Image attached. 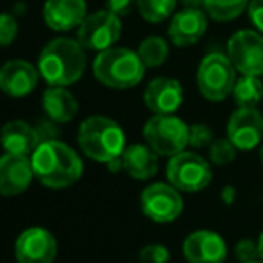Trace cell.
Returning a JSON list of instances; mask_svg holds the SVG:
<instances>
[{
	"label": "cell",
	"mask_w": 263,
	"mask_h": 263,
	"mask_svg": "<svg viewBox=\"0 0 263 263\" xmlns=\"http://www.w3.org/2000/svg\"><path fill=\"white\" fill-rule=\"evenodd\" d=\"M31 161L34 176L49 188H66L83 176L79 154L58 140H43L32 153Z\"/></svg>",
	"instance_id": "1"
},
{
	"label": "cell",
	"mask_w": 263,
	"mask_h": 263,
	"mask_svg": "<svg viewBox=\"0 0 263 263\" xmlns=\"http://www.w3.org/2000/svg\"><path fill=\"white\" fill-rule=\"evenodd\" d=\"M38 68L49 86H68L81 79L86 68V55L77 40L55 38L43 47Z\"/></svg>",
	"instance_id": "2"
},
{
	"label": "cell",
	"mask_w": 263,
	"mask_h": 263,
	"mask_svg": "<svg viewBox=\"0 0 263 263\" xmlns=\"http://www.w3.org/2000/svg\"><path fill=\"white\" fill-rule=\"evenodd\" d=\"M77 143L88 158L99 163H109L122 156L125 149V135L115 120L102 115L90 117L81 124Z\"/></svg>",
	"instance_id": "3"
},
{
	"label": "cell",
	"mask_w": 263,
	"mask_h": 263,
	"mask_svg": "<svg viewBox=\"0 0 263 263\" xmlns=\"http://www.w3.org/2000/svg\"><path fill=\"white\" fill-rule=\"evenodd\" d=\"M143 61L138 52H133L122 47H111L102 50L93 61V73L99 83L113 90L133 88L145 76Z\"/></svg>",
	"instance_id": "4"
},
{
	"label": "cell",
	"mask_w": 263,
	"mask_h": 263,
	"mask_svg": "<svg viewBox=\"0 0 263 263\" xmlns=\"http://www.w3.org/2000/svg\"><path fill=\"white\" fill-rule=\"evenodd\" d=\"M190 125L176 115H154L143 125V138L158 156L172 158L186 151Z\"/></svg>",
	"instance_id": "5"
},
{
	"label": "cell",
	"mask_w": 263,
	"mask_h": 263,
	"mask_svg": "<svg viewBox=\"0 0 263 263\" xmlns=\"http://www.w3.org/2000/svg\"><path fill=\"white\" fill-rule=\"evenodd\" d=\"M236 83V68L228 54L210 52L197 68V88L204 99L220 102L233 93Z\"/></svg>",
	"instance_id": "6"
},
{
	"label": "cell",
	"mask_w": 263,
	"mask_h": 263,
	"mask_svg": "<svg viewBox=\"0 0 263 263\" xmlns=\"http://www.w3.org/2000/svg\"><path fill=\"white\" fill-rule=\"evenodd\" d=\"M166 179L177 190L195 194V192H202L210 186L211 179H213V170H211L210 163L197 153L183 151L168 159Z\"/></svg>",
	"instance_id": "7"
},
{
	"label": "cell",
	"mask_w": 263,
	"mask_h": 263,
	"mask_svg": "<svg viewBox=\"0 0 263 263\" xmlns=\"http://www.w3.org/2000/svg\"><path fill=\"white\" fill-rule=\"evenodd\" d=\"M120 34V16L111 13L109 9L86 14L83 24L77 27V42L83 45V49L99 50V52L111 49L118 42Z\"/></svg>",
	"instance_id": "8"
},
{
	"label": "cell",
	"mask_w": 263,
	"mask_h": 263,
	"mask_svg": "<svg viewBox=\"0 0 263 263\" xmlns=\"http://www.w3.org/2000/svg\"><path fill=\"white\" fill-rule=\"evenodd\" d=\"M140 204H142L143 215L156 224L174 222L176 218H179L184 208L181 190H177L170 183H153L143 188Z\"/></svg>",
	"instance_id": "9"
},
{
	"label": "cell",
	"mask_w": 263,
	"mask_h": 263,
	"mask_svg": "<svg viewBox=\"0 0 263 263\" xmlns=\"http://www.w3.org/2000/svg\"><path fill=\"white\" fill-rule=\"evenodd\" d=\"M228 58L242 76H263V36L256 31H238L228 42Z\"/></svg>",
	"instance_id": "10"
},
{
	"label": "cell",
	"mask_w": 263,
	"mask_h": 263,
	"mask_svg": "<svg viewBox=\"0 0 263 263\" xmlns=\"http://www.w3.org/2000/svg\"><path fill=\"white\" fill-rule=\"evenodd\" d=\"M228 138L238 151H253L263 138V115L256 107H238L228 120Z\"/></svg>",
	"instance_id": "11"
},
{
	"label": "cell",
	"mask_w": 263,
	"mask_h": 263,
	"mask_svg": "<svg viewBox=\"0 0 263 263\" xmlns=\"http://www.w3.org/2000/svg\"><path fill=\"white\" fill-rule=\"evenodd\" d=\"M183 256L188 263H224L228 243L211 229H197L184 238Z\"/></svg>",
	"instance_id": "12"
},
{
	"label": "cell",
	"mask_w": 263,
	"mask_h": 263,
	"mask_svg": "<svg viewBox=\"0 0 263 263\" xmlns=\"http://www.w3.org/2000/svg\"><path fill=\"white\" fill-rule=\"evenodd\" d=\"M18 263H52L58 253V243L50 231L43 228H29L18 236L16 247Z\"/></svg>",
	"instance_id": "13"
},
{
	"label": "cell",
	"mask_w": 263,
	"mask_h": 263,
	"mask_svg": "<svg viewBox=\"0 0 263 263\" xmlns=\"http://www.w3.org/2000/svg\"><path fill=\"white\" fill-rule=\"evenodd\" d=\"M34 177L32 161L22 154L6 153L0 158V195L13 197L25 192Z\"/></svg>",
	"instance_id": "14"
},
{
	"label": "cell",
	"mask_w": 263,
	"mask_h": 263,
	"mask_svg": "<svg viewBox=\"0 0 263 263\" xmlns=\"http://www.w3.org/2000/svg\"><path fill=\"white\" fill-rule=\"evenodd\" d=\"M208 29V14L199 7H184L176 13L168 25V38L176 47L195 45Z\"/></svg>",
	"instance_id": "15"
},
{
	"label": "cell",
	"mask_w": 263,
	"mask_h": 263,
	"mask_svg": "<svg viewBox=\"0 0 263 263\" xmlns=\"http://www.w3.org/2000/svg\"><path fill=\"white\" fill-rule=\"evenodd\" d=\"M145 106L154 115H174L184 101V90L172 77H156L145 88Z\"/></svg>",
	"instance_id": "16"
},
{
	"label": "cell",
	"mask_w": 263,
	"mask_h": 263,
	"mask_svg": "<svg viewBox=\"0 0 263 263\" xmlns=\"http://www.w3.org/2000/svg\"><path fill=\"white\" fill-rule=\"evenodd\" d=\"M38 70L24 59L7 61L0 68V90L11 97H25L38 84Z\"/></svg>",
	"instance_id": "17"
},
{
	"label": "cell",
	"mask_w": 263,
	"mask_h": 263,
	"mask_svg": "<svg viewBox=\"0 0 263 263\" xmlns=\"http://www.w3.org/2000/svg\"><path fill=\"white\" fill-rule=\"evenodd\" d=\"M45 24L52 31H72L77 29L86 18L84 0H47L43 6Z\"/></svg>",
	"instance_id": "18"
},
{
	"label": "cell",
	"mask_w": 263,
	"mask_h": 263,
	"mask_svg": "<svg viewBox=\"0 0 263 263\" xmlns=\"http://www.w3.org/2000/svg\"><path fill=\"white\" fill-rule=\"evenodd\" d=\"M0 143L6 153L29 156L42 143V136H40L38 129L29 125L27 122L13 120L7 122L0 131Z\"/></svg>",
	"instance_id": "19"
},
{
	"label": "cell",
	"mask_w": 263,
	"mask_h": 263,
	"mask_svg": "<svg viewBox=\"0 0 263 263\" xmlns=\"http://www.w3.org/2000/svg\"><path fill=\"white\" fill-rule=\"evenodd\" d=\"M122 165L131 177L138 181H147L158 172V154L149 145L135 143L122 153Z\"/></svg>",
	"instance_id": "20"
},
{
	"label": "cell",
	"mask_w": 263,
	"mask_h": 263,
	"mask_svg": "<svg viewBox=\"0 0 263 263\" xmlns=\"http://www.w3.org/2000/svg\"><path fill=\"white\" fill-rule=\"evenodd\" d=\"M43 109L52 122H68L77 115V101L65 86H50L43 93Z\"/></svg>",
	"instance_id": "21"
},
{
	"label": "cell",
	"mask_w": 263,
	"mask_h": 263,
	"mask_svg": "<svg viewBox=\"0 0 263 263\" xmlns=\"http://www.w3.org/2000/svg\"><path fill=\"white\" fill-rule=\"evenodd\" d=\"M233 99L238 107H256L263 99V83L258 76H242L233 88Z\"/></svg>",
	"instance_id": "22"
},
{
	"label": "cell",
	"mask_w": 263,
	"mask_h": 263,
	"mask_svg": "<svg viewBox=\"0 0 263 263\" xmlns=\"http://www.w3.org/2000/svg\"><path fill=\"white\" fill-rule=\"evenodd\" d=\"M251 0H206L204 11L215 22H231L249 7Z\"/></svg>",
	"instance_id": "23"
},
{
	"label": "cell",
	"mask_w": 263,
	"mask_h": 263,
	"mask_svg": "<svg viewBox=\"0 0 263 263\" xmlns=\"http://www.w3.org/2000/svg\"><path fill=\"white\" fill-rule=\"evenodd\" d=\"M138 55L147 68H156V66H161L168 58V45L159 36H151L140 43Z\"/></svg>",
	"instance_id": "24"
},
{
	"label": "cell",
	"mask_w": 263,
	"mask_h": 263,
	"mask_svg": "<svg viewBox=\"0 0 263 263\" xmlns=\"http://www.w3.org/2000/svg\"><path fill=\"white\" fill-rule=\"evenodd\" d=\"M177 2L179 0H138L136 7H138L143 20L159 24V22L172 16Z\"/></svg>",
	"instance_id": "25"
},
{
	"label": "cell",
	"mask_w": 263,
	"mask_h": 263,
	"mask_svg": "<svg viewBox=\"0 0 263 263\" xmlns=\"http://www.w3.org/2000/svg\"><path fill=\"white\" fill-rule=\"evenodd\" d=\"M236 147L229 138L213 140L210 145V161L217 166H226L236 159Z\"/></svg>",
	"instance_id": "26"
},
{
	"label": "cell",
	"mask_w": 263,
	"mask_h": 263,
	"mask_svg": "<svg viewBox=\"0 0 263 263\" xmlns=\"http://www.w3.org/2000/svg\"><path fill=\"white\" fill-rule=\"evenodd\" d=\"M213 142V131L206 124H192L190 135H188V145L194 149H204Z\"/></svg>",
	"instance_id": "27"
},
{
	"label": "cell",
	"mask_w": 263,
	"mask_h": 263,
	"mask_svg": "<svg viewBox=\"0 0 263 263\" xmlns=\"http://www.w3.org/2000/svg\"><path fill=\"white\" fill-rule=\"evenodd\" d=\"M140 261L142 263H168L170 251L161 243H149L140 249Z\"/></svg>",
	"instance_id": "28"
},
{
	"label": "cell",
	"mask_w": 263,
	"mask_h": 263,
	"mask_svg": "<svg viewBox=\"0 0 263 263\" xmlns=\"http://www.w3.org/2000/svg\"><path fill=\"white\" fill-rule=\"evenodd\" d=\"M16 34H18L16 18L9 13H2L0 14V47H6L11 42H14Z\"/></svg>",
	"instance_id": "29"
},
{
	"label": "cell",
	"mask_w": 263,
	"mask_h": 263,
	"mask_svg": "<svg viewBox=\"0 0 263 263\" xmlns=\"http://www.w3.org/2000/svg\"><path fill=\"white\" fill-rule=\"evenodd\" d=\"M235 256L240 263L258 260V243L251 238H242L235 243Z\"/></svg>",
	"instance_id": "30"
},
{
	"label": "cell",
	"mask_w": 263,
	"mask_h": 263,
	"mask_svg": "<svg viewBox=\"0 0 263 263\" xmlns=\"http://www.w3.org/2000/svg\"><path fill=\"white\" fill-rule=\"evenodd\" d=\"M136 4H138V0H107V9L117 16H125L131 13Z\"/></svg>",
	"instance_id": "31"
},
{
	"label": "cell",
	"mask_w": 263,
	"mask_h": 263,
	"mask_svg": "<svg viewBox=\"0 0 263 263\" xmlns=\"http://www.w3.org/2000/svg\"><path fill=\"white\" fill-rule=\"evenodd\" d=\"M247 11H249V18L253 25L260 32H263V0H251Z\"/></svg>",
	"instance_id": "32"
},
{
	"label": "cell",
	"mask_w": 263,
	"mask_h": 263,
	"mask_svg": "<svg viewBox=\"0 0 263 263\" xmlns=\"http://www.w3.org/2000/svg\"><path fill=\"white\" fill-rule=\"evenodd\" d=\"M220 199L226 206H231L233 202L236 201V188L233 186V184H226L220 192Z\"/></svg>",
	"instance_id": "33"
},
{
	"label": "cell",
	"mask_w": 263,
	"mask_h": 263,
	"mask_svg": "<svg viewBox=\"0 0 263 263\" xmlns=\"http://www.w3.org/2000/svg\"><path fill=\"white\" fill-rule=\"evenodd\" d=\"M181 4H183L184 7H204V2L206 0H179Z\"/></svg>",
	"instance_id": "34"
},
{
	"label": "cell",
	"mask_w": 263,
	"mask_h": 263,
	"mask_svg": "<svg viewBox=\"0 0 263 263\" xmlns=\"http://www.w3.org/2000/svg\"><path fill=\"white\" fill-rule=\"evenodd\" d=\"M258 258L263 260V231L260 233V236H258Z\"/></svg>",
	"instance_id": "35"
},
{
	"label": "cell",
	"mask_w": 263,
	"mask_h": 263,
	"mask_svg": "<svg viewBox=\"0 0 263 263\" xmlns=\"http://www.w3.org/2000/svg\"><path fill=\"white\" fill-rule=\"evenodd\" d=\"M243 263H263V260L258 258V260H251V261H243Z\"/></svg>",
	"instance_id": "36"
},
{
	"label": "cell",
	"mask_w": 263,
	"mask_h": 263,
	"mask_svg": "<svg viewBox=\"0 0 263 263\" xmlns=\"http://www.w3.org/2000/svg\"><path fill=\"white\" fill-rule=\"evenodd\" d=\"M260 159H261V163H263V145H261V149H260Z\"/></svg>",
	"instance_id": "37"
}]
</instances>
